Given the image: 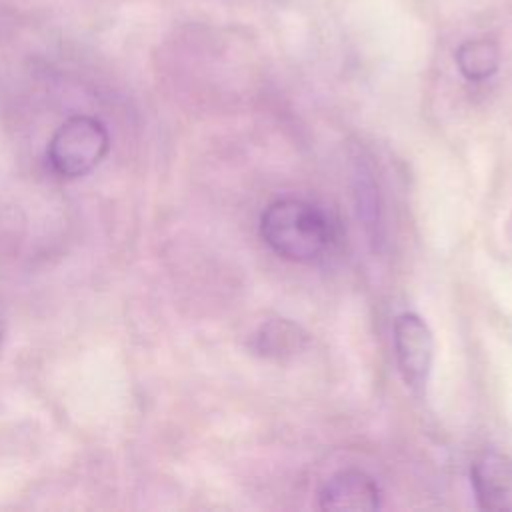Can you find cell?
I'll use <instances>...</instances> for the list:
<instances>
[{
    "instance_id": "3",
    "label": "cell",
    "mask_w": 512,
    "mask_h": 512,
    "mask_svg": "<svg viewBox=\"0 0 512 512\" xmlns=\"http://www.w3.org/2000/svg\"><path fill=\"white\" fill-rule=\"evenodd\" d=\"M394 352L400 374L414 392L422 394L434 360V336L422 316L414 312H402L394 318L392 326Z\"/></svg>"
},
{
    "instance_id": "1",
    "label": "cell",
    "mask_w": 512,
    "mask_h": 512,
    "mask_svg": "<svg viewBox=\"0 0 512 512\" xmlns=\"http://www.w3.org/2000/svg\"><path fill=\"white\" fill-rule=\"evenodd\" d=\"M260 236L278 256L306 264L324 256L332 234L322 210L304 200L282 198L262 212Z\"/></svg>"
},
{
    "instance_id": "7",
    "label": "cell",
    "mask_w": 512,
    "mask_h": 512,
    "mask_svg": "<svg viewBox=\"0 0 512 512\" xmlns=\"http://www.w3.org/2000/svg\"><path fill=\"white\" fill-rule=\"evenodd\" d=\"M456 64L460 72L474 82L490 78L500 66V50L496 42L488 38L468 40L456 52Z\"/></svg>"
},
{
    "instance_id": "4",
    "label": "cell",
    "mask_w": 512,
    "mask_h": 512,
    "mask_svg": "<svg viewBox=\"0 0 512 512\" xmlns=\"http://www.w3.org/2000/svg\"><path fill=\"white\" fill-rule=\"evenodd\" d=\"M470 482L482 510L512 512V458L502 452H482L470 466Z\"/></svg>"
},
{
    "instance_id": "8",
    "label": "cell",
    "mask_w": 512,
    "mask_h": 512,
    "mask_svg": "<svg viewBox=\"0 0 512 512\" xmlns=\"http://www.w3.org/2000/svg\"><path fill=\"white\" fill-rule=\"evenodd\" d=\"M354 196H356V206H358V216L364 222V228L368 230L372 242H380V204H378V190L376 182L372 178L370 168L364 162H356L354 170Z\"/></svg>"
},
{
    "instance_id": "6",
    "label": "cell",
    "mask_w": 512,
    "mask_h": 512,
    "mask_svg": "<svg viewBox=\"0 0 512 512\" xmlns=\"http://www.w3.org/2000/svg\"><path fill=\"white\" fill-rule=\"evenodd\" d=\"M308 334L292 320L274 318L254 332L252 350L266 360H288L308 346Z\"/></svg>"
},
{
    "instance_id": "5",
    "label": "cell",
    "mask_w": 512,
    "mask_h": 512,
    "mask_svg": "<svg viewBox=\"0 0 512 512\" xmlns=\"http://www.w3.org/2000/svg\"><path fill=\"white\" fill-rule=\"evenodd\" d=\"M380 488L374 478L362 470H340L320 488L322 510L330 512H368L380 508Z\"/></svg>"
},
{
    "instance_id": "2",
    "label": "cell",
    "mask_w": 512,
    "mask_h": 512,
    "mask_svg": "<svg viewBox=\"0 0 512 512\" xmlns=\"http://www.w3.org/2000/svg\"><path fill=\"white\" fill-rule=\"evenodd\" d=\"M106 126L88 114H74L52 134L46 150L50 168L62 178H80L92 172L108 154Z\"/></svg>"
}]
</instances>
